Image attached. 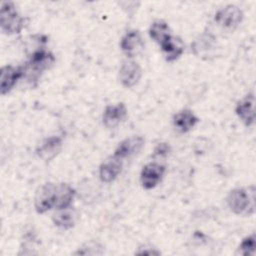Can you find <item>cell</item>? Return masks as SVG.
I'll list each match as a JSON object with an SVG mask.
<instances>
[{"instance_id":"cell-14","label":"cell","mask_w":256,"mask_h":256,"mask_svg":"<svg viewBox=\"0 0 256 256\" xmlns=\"http://www.w3.org/2000/svg\"><path fill=\"white\" fill-rule=\"evenodd\" d=\"M62 149V138L59 136H50L46 138L36 149V154L44 161H50L55 158Z\"/></svg>"},{"instance_id":"cell-16","label":"cell","mask_w":256,"mask_h":256,"mask_svg":"<svg viewBox=\"0 0 256 256\" xmlns=\"http://www.w3.org/2000/svg\"><path fill=\"white\" fill-rule=\"evenodd\" d=\"M161 50L167 62L177 60L184 52V44L179 37L170 35L160 44Z\"/></svg>"},{"instance_id":"cell-22","label":"cell","mask_w":256,"mask_h":256,"mask_svg":"<svg viewBox=\"0 0 256 256\" xmlns=\"http://www.w3.org/2000/svg\"><path fill=\"white\" fill-rule=\"evenodd\" d=\"M171 152V147L168 143L166 142H161L158 143L157 146L153 150V158H165L167 157Z\"/></svg>"},{"instance_id":"cell-12","label":"cell","mask_w":256,"mask_h":256,"mask_svg":"<svg viewBox=\"0 0 256 256\" xmlns=\"http://www.w3.org/2000/svg\"><path fill=\"white\" fill-rule=\"evenodd\" d=\"M143 45L141 34L137 30L127 31L120 41L121 50L130 58L136 56L142 50Z\"/></svg>"},{"instance_id":"cell-4","label":"cell","mask_w":256,"mask_h":256,"mask_svg":"<svg viewBox=\"0 0 256 256\" xmlns=\"http://www.w3.org/2000/svg\"><path fill=\"white\" fill-rule=\"evenodd\" d=\"M57 202V184L48 182L40 186L34 197V207L38 214L55 209Z\"/></svg>"},{"instance_id":"cell-1","label":"cell","mask_w":256,"mask_h":256,"mask_svg":"<svg viewBox=\"0 0 256 256\" xmlns=\"http://www.w3.org/2000/svg\"><path fill=\"white\" fill-rule=\"evenodd\" d=\"M229 209L237 215H251L255 211V189L254 186L246 188L238 187L232 189L226 198Z\"/></svg>"},{"instance_id":"cell-13","label":"cell","mask_w":256,"mask_h":256,"mask_svg":"<svg viewBox=\"0 0 256 256\" xmlns=\"http://www.w3.org/2000/svg\"><path fill=\"white\" fill-rule=\"evenodd\" d=\"M123 161L111 156L106 159L99 167V178L104 183L113 182L121 173Z\"/></svg>"},{"instance_id":"cell-9","label":"cell","mask_w":256,"mask_h":256,"mask_svg":"<svg viewBox=\"0 0 256 256\" xmlns=\"http://www.w3.org/2000/svg\"><path fill=\"white\" fill-rule=\"evenodd\" d=\"M24 70L23 66H3L0 70V93L1 95H6L9 93L13 87L16 85L17 81L23 77Z\"/></svg>"},{"instance_id":"cell-20","label":"cell","mask_w":256,"mask_h":256,"mask_svg":"<svg viewBox=\"0 0 256 256\" xmlns=\"http://www.w3.org/2000/svg\"><path fill=\"white\" fill-rule=\"evenodd\" d=\"M52 221L55 226H57L58 228H61L63 230L71 229L75 224L74 215L68 209L58 210V213L53 215Z\"/></svg>"},{"instance_id":"cell-19","label":"cell","mask_w":256,"mask_h":256,"mask_svg":"<svg viewBox=\"0 0 256 256\" xmlns=\"http://www.w3.org/2000/svg\"><path fill=\"white\" fill-rule=\"evenodd\" d=\"M149 35L152 40L160 45L171 35L169 25L164 20H155L149 28Z\"/></svg>"},{"instance_id":"cell-11","label":"cell","mask_w":256,"mask_h":256,"mask_svg":"<svg viewBox=\"0 0 256 256\" xmlns=\"http://www.w3.org/2000/svg\"><path fill=\"white\" fill-rule=\"evenodd\" d=\"M127 117V108L124 103L119 102L115 105H108L104 109L102 121L105 127L115 128Z\"/></svg>"},{"instance_id":"cell-23","label":"cell","mask_w":256,"mask_h":256,"mask_svg":"<svg viewBox=\"0 0 256 256\" xmlns=\"http://www.w3.org/2000/svg\"><path fill=\"white\" fill-rule=\"evenodd\" d=\"M137 254H141V255H159L160 254V252L159 251H156V250H154V249H152V248H146V249H144V250H142V251H138V252H136Z\"/></svg>"},{"instance_id":"cell-21","label":"cell","mask_w":256,"mask_h":256,"mask_svg":"<svg viewBox=\"0 0 256 256\" xmlns=\"http://www.w3.org/2000/svg\"><path fill=\"white\" fill-rule=\"evenodd\" d=\"M255 234H251L246 236L240 243L238 252L243 256H252L255 253L256 241H255Z\"/></svg>"},{"instance_id":"cell-3","label":"cell","mask_w":256,"mask_h":256,"mask_svg":"<svg viewBox=\"0 0 256 256\" xmlns=\"http://www.w3.org/2000/svg\"><path fill=\"white\" fill-rule=\"evenodd\" d=\"M0 27L2 32L8 35L18 34L24 28V18L11 1H5L1 4Z\"/></svg>"},{"instance_id":"cell-8","label":"cell","mask_w":256,"mask_h":256,"mask_svg":"<svg viewBox=\"0 0 256 256\" xmlns=\"http://www.w3.org/2000/svg\"><path fill=\"white\" fill-rule=\"evenodd\" d=\"M235 113L245 126L250 127L255 122V96L253 92L248 93L239 100L235 107Z\"/></svg>"},{"instance_id":"cell-2","label":"cell","mask_w":256,"mask_h":256,"mask_svg":"<svg viewBox=\"0 0 256 256\" xmlns=\"http://www.w3.org/2000/svg\"><path fill=\"white\" fill-rule=\"evenodd\" d=\"M54 62L55 57L51 52L43 48L37 49L30 55L28 61L23 66V77H26L31 82L36 81L44 71L53 66Z\"/></svg>"},{"instance_id":"cell-18","label":"cell","mask_w":256,"mask_h":256,"mask_svg":"<svg viewBox=\"0 0 256 256\" xmlns=\"http://www.w3.org/2000/svg\"><path fill=\"white\" fill-rule=\"evenodd\" d=\"M216 47V38L211 33H203L193 43V51L196 55L207 54Z\"/></svg>"},{"instance_id":"cell-17","label":"cell","mask_w":256,"mask_h":256,"mask_svg":"<svg viewBox=\"0 0 256 256\" xmlns=\"http://www.w3.org/2000/svg\"><path fill=\"white\" fill-rule=\"evenodd\" d=\"M75 190L66 183H59L57 184V202L55 209L63 210L70 208L74 198H75Z\"/></svg>"},{"instance_id":"cell-15","label":"cell","mask_w":256,"mask_h":256,"mask_svg":"<svg viewBox=\"0 0 256 256\" xmlns=\"http://www.w3.org/2000/svg\"><path fill=\"white\" fill-rule=\"evenodd\" d=\"M173 126L180 133H187L199 122V118L189 109H182L172 119Z\"/></svg>"},{"instance_id":"cell-6","label":"cell","mask_w":256,"mask_h":256,"mask_svg":"<svg viewBox=\"0 0 256 256\" xmlns=\"http://www.w3.org/2000/svg\"><path fill=\"white\" fill-rule=\"evenodd\" d=\"M166 168L158 162H150L143 166L140 173V183L146 190L155 188L163 179Z\"/></svg>"},{"instance_id":"cell-7","label":"cell","mask_w":256,"mask_h":256,"mask_svg":"<svg viewBox=\"0 0 256 256\" xmlns=\"http://www.w3.org/2000/svg\"><path fill=\"white\" fill-rule=\"evenodd\" d=\"M142 76V69L140 65L134 61V60H126L122 63L118 78L122 86L126 88H132L135 85H137L141 79Z\"/></svg>"},{"instance_id":"cell-10","label":"cell","mask_w":256,"mask_h":256,"mask_svg":"<svg viewBox=\"0 0 256 256\" xmlns=\"http://www.w3.org/2000/svg\"><path fill=\"white\" fill-rule=\"evenodd\" d=\"M144 143L145 140L142 136H132L126 138L118 144V146L114 150L113 156L123 161L124 159L139 153L143 148Z\"/></svg>"},{"instance_id":"cell-5","label":"cell","mask_w":256,"mask_h":256,"mask_svg":"<svg viewBox=\"0 0 256 256\" xmlns=\"http://www.w3.org/2000/svg\"><path fill=\"white\" fill-rule=\"evenodd\" d=\"M243 17V11L238 6L227 5L216 12L214 20L222 29L226 31H233L242 22Z\"/></svg>"}]
</instances>
